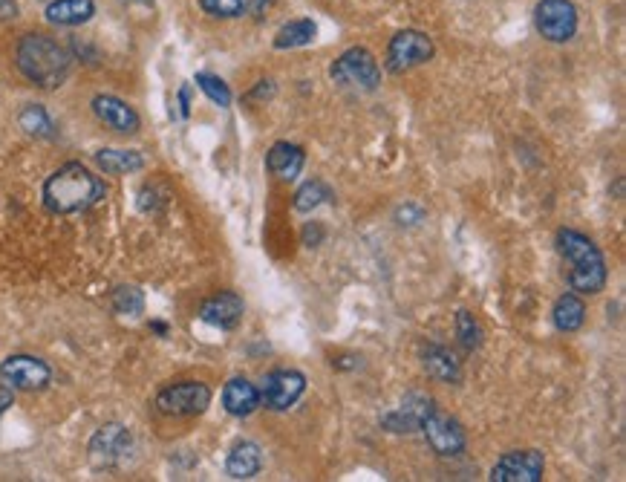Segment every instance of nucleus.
Listing matches in <instances>:
<instances>
[{
  "label": "nucleus",
  "instance_id": "obj_1",
  "mask_svg": "<svg viewBox=\"0 0 626 482\" xmlns=\"http://www.w3.org/2000/svg\"><path fill=\"white\" fill-rule=\"evenodd\" d=\"M107 188L90 168L70 162L44 182V205L52 214H78L104 200Z\"/></svg>",
  "mask_w": 626,
  "mask_h": 482
},
{
  "label": "nucleus",
  "instance_id": "obj_2",
  "mask_svg": "<svg viewBox=\"0 0 626 482\" xmlns=\"http://www.w3.org/2000/svg\"><path fill=\"white\" fill-rule=\"evenodd\" d=\"M557 252L569 263V286L577 295H598L606 286V260L601 249L595 246V240H589L586 234L575 229L557 231Z\"/></svg>",
  "mask_w": 626,
  "mask_h": 482
},
{
  "label": "nucleus",
  "instance_id": "obj_3",
  "mask_svg": "<svg viewBox=\"0 0 626 482\" xmlns=\"http://www.w3.org/2000/svg\"><path fill=\"white\" fill-rule=\"evenodd\" d=\"M15 61H18V70L44 90L61 87L70 76V64H73L70 52L61 44H55L50 35H38V32L24 35L18 41Z\"/></svg>",
  "mask_w": 626,
  "mask_h": 482
},
{
  "label": "nucleus",
  "instance_id": "obj_4",
  "mask_svg": "<svg viewBox=\"0 0 626 482\" xmlns=\"http://www.w3.org/2000/svg\"><path fill=\"white\" fill-rule=\"evenodd\" d=\"M329 76L341 87H350V90H358V93H373L381 84V67H378L376 55L370 50L350 47V50L341 52L332 61Z\"/></svg>",
  "mask_w": 626,
  "mask_h": 482
},
{
  "label": "nucleus",
  "instance_id": "obj_5",
  "mask_svg": "<svg viewBox=\"0 0 626 482\" xmlns=\"http://www.w3.org/2000/svg\"><path fill=\"white\" fill-rule=\"evenodd\" d=\"M433 38L427 35V32H419V29H404L399 35H393V41L387 44V58H384V64H387V70L393 73V76H401V73H407V70H413V67H422L427 64L430 58H433Z\"/></svg>",
  "mask_w": 626,
  "mask_h": 482
},
{
  "label": "nucleus",
  "instance_id": "obj_6",
  "mask_svg": "<svg viewBox=\"0 0 626 482\" xmlns=\"http://www.w3.org/2000/svg\"><path fill=\"white\" fill-rule=\"evenodd\" d=\"M577 6L572 0H540L534 9V26L551 44H566L577 35Z\"/></svg>",
  "mask_w": 626,
  "mask_h": 482
},
{
  "label": "nucleus",
  "instance_id": "obj_7",
  "mask_svg": "<svg viewBox=\"0 0 626 482\" xmlns=\"http://www.w3.org/2000/svg\"><path fill=\"white\" fill-rule=\"evenodd\" d=\"M211 405V387L202 381H176L156 396L165 416H200Z\"/></svg>",
  "mask_w": 626,
  "mask_h": 482
},
{
  "label": "nucleus",
  "instance_id": "obj_8",
  "mask_svg": "<svg viewBox=\"0 0 626 482\" xmlns=\"http://www.w3.org/2000/svg\"><path fill=\"white\" fill-rule=\"evenodd\" d=\"M419 431L425 433L427 445H430L433 454H439V457H459V454L465 451V445H468L465 428H462L453 416H448L445 410H439V407H433V410L427 413V419L422 422Z\"/></svg>",
  "mask_w": 626,
  "mask_h": 482
},
{
  "label": "nucleus",
  "instance_id": "obj_9",
  "mask_svg": "<svg viewBox=\"0 0 626 482\" xmlns=\"http://www.w3.org/2000/svg\"><path fill=\"white\" fill-rule=\"evenodd\" d=\"M306 390V376L301 370H272L263 387H260V402L269 407V410H289Z\"/></svg>",
  "mask_w": 626,
  "mask_h": 482
},
{
  "label": "nucleus",
  "instance_id": "obj_10",
  "mask_svg": "<svg viewBox=\"0 0 626 482\" xmlns=\"http://www.w3.org/2000/svg\"><path fill=\"white\" fill-rule=\"evenodd\" d=\"M546 471V457L540 451H508L502 454L494 468L491 480L494 482H540Z\"/></svg>",
  "mask_w": 626,
  "mask_h": 482
},
{
  "label": "nucleus",
  "instance_id": "obj_11",
  "mask_svg": "<svg viewBox=\"0 0 626 482\" xmlns=\"http://www.w3.org/2000/svg\"><path fill=\"white\" fill-rule=\"evenodd\" d=\"M0 376L18 390H44L52 381V370L35 356H9L0 364Z\"/></svg>",
  "mask_w": 626,
  "mask_h": 482
},
{
  "label": "nucleus",
  "instance_id": "obj_12",
  "mask_svg": "<svg viewBox=\"0 0 626 482\" xmlns=\"http://www.w3.org/2000/svg\"><path fill=\"white\" fill-rule=\"evenodd\" d=\"M436 407V402L430 396H422V393H410L399 407L387 410L381 416V425L390 433H416L422 428V422L427 419V413Z\"/></svg>",
  "mask_w": 626,
  "mask_h": 482
},
{
  "label": "nucleus",
  "instance_id": "obj_13",
  "mask_svg": "<svg viewBox=\"0 0 626 482\" xmlns=\"http://www.w3.org/2000/svg\"><path fill=\"white\" fill-rule=\"evenodd\" d=\"M246 315V304L237 292H220L214 298H208L205 304L200 306V318L205 324L217 327V330H234L240 327Z\"/></svg>",
  "mask_w": 626,
  "mask_h": 482
},
{
  "label": "nucleus",
  "instance_id": "obj_14",
  "mask_svg": "<svg viewBox=\"0 0 626 482\" xmlns=\"http://www.w3.org/2000/svg\"><path fill=\"white\" fill-rule=\"evenodd\" d=\"M127 451H130V433H127L125 425H116V422H110V425L99 428L96 436L90 439V454H93V459L101 462V465L119 462Z\"/></svg>",
  "mask_w": 626,
  "mask_h": 482
},
{
  "label": "nucleus",
  "instance_id": "obj_15",
  "mask_svg": "<svg viewBox=\"0 0 626 482\" xmlns=\"http://www.w3.org/2000/svg\"><path fill=\"white\" fill-rule=\"evenodd\" d=\"M93 113L99 116L104 125L113 127L116 133H125V136L136 133L139 125H142L139 122V113L127 102L116 99V96H96L93 99Z\"/></svg>",
  "mask_w": 626,
  "mask_h": 482
},
{
  "label": "nucleus",
  "instance_id": "obj_16",
  "mask_svg": "<svg viewBox=\"0 0 626 482\" xmlns=\"http://www.w3.org/2000/svg\"><path fill=\"white\" fill-rule=\"evenodd\" d=\"M303 165H306V151L292 142H275L266 153V168L283 182H295L301 177Z\"/></svg>",
  "mask_w": 626,
  "mask_h": 482
},
{
  "label": "nucleus",
  "instance_id": "obj_17",
  "mask_svg": "<svg viewBox=\"0 0 626 482\" xmlns=\"http://www.w3.org/2000/svg\"><path fill=\"white\" fill-rule=\"evenodd\" d=\"M226 471L231 480H251L263 471V451L257 442L251 439H240L226 459Z\"/></svg>",
  "mask_w": 626,
  "mask_h": 482
},
{
  "label": "nucleus",
  "instance_id": "obj_18",
  "mask_svg": "<svg viewBox=\"0 0 626 482\" xmlns=\"http://www.w3.org/2000/svg\"><path fill=\"white\" fill-rule=\"evenodd\" d=\"M263 405L260 402V387L257 384H251L249 379H231L223 387V407H226L231 416H237V419H246L251 416L257 407Z\"/></svg>",
  "mask_w": 626,
  "mask_h": 482
},
{
  "label": "nucleus",
  "instance_id": "obj_19",
  "mask_svg": "<svg viewBox=\"0 0 626 482\" xmlns=\"http://www.w3.org/2000/svg\"><path fill=\"white\" fill-rule=\"evenodd\" d=\"M422 364H425L427 376L439 381H451V384H459L462 381V367L453 356L448 347L442 344H427L425 353H422Z\"/></svg>",
  "mask_w": 626,
  "mask_h": 482
},
{
  "label": "nucleus",
  "instance_id": "obj_20",
  "mask_svg": "<svg viewBox=\"0 0 626 482\" xmlns=\"http://www.w3.org/2000/svg\"><path fill=\"white\" fill-rule=\"evenodd\" d=\"M44 15L50 24L81 26L96 15V3L93 0H52L44 9Z\"/></svg>",
  "mask_w": 626,
  "mask_h": 482
},
{
  "label": "nucleus",
  "instance_id": "obj_21",
  "mask_svg": "<svg viewBox=\"0 0 626 482\" xmlns=\"http://www.w3.org/2000/svg\"><path fill=\"white\" fill-rule=\"evenodd\" d=\"M551 321H554V327L560 332L580 330L583 321H586V304L580 301V295H572V292L560 295L554 301V309H551Z\"/></svg>",
  "mask_w": 626,
  "mask_h": 482
},
{
  "label": "nucleus",
  "instance_id": "obj_22",
  "mask_svg": "<svg viewBox=\"0 0 626 482\" xmlns=\"http://www.w3.org/2000/svg\"><path fill=\"white\" fill-rule=\"evenodd\" d=\"M318 35V26L312 24V18H298V21H289L277 29L275 35V50H298L312 44Z\"/></svg>",
  "mask_w": 626,
  "mask_h": 482
},
{
  "label": "nucleus",
  "instance_id": "obj_23",
  "mask_svg": "<svg viewBox=\"0 0 626 482\" xmlns=\"http://www.w3.org/2000/svg\"><path fill=\"white\" fill-rule=\"evenodd\" d=\"M96 162L104 174H133L145 168V156L139 151H116V148H104L96 153Z\"/></svg>",
  "mask_w": 626,
  "mask_h": 482
},
{
  "label": "nucleus",
  "instance_id": "obj_24",
  "mask_svg": "<svg viewBox=\"0 0 626 482\" xmlns=\"http://www.w3.org/2000/svg\"><path fill=\"white\" fill-rule=\"evenodd\" d=\"M21 127H24L29 136L35 139H52L55 136V122L50 119V113L41 107V104H26L21 110Z\"/></svg>",
  "mask_w": 626,
  "mask_h": 482
},
{
  "label": "nucleus",
  "instance_id": "obj_25",
  "mask_svg": "<svg viewBox=\"0 0 626 482\" xmlns=\"http://www.w3.org/2000/svg\"><path fill=\"white\" fill-rule=\"evenodd\" d=\"M332 200H335L332 191L326 188L321 179H309V182H303L301 188H298V194H295V211L309 214V211H315L318 205L332 203Z\"/></svg>",
  "mask_w": 626,
  "mask_h": 482
},
{
  "label": "nucleus",
  "instance_id": "obj_26",
  "mask_svg": "<svg viewBox=\"0 0 626 482\" xmlns=\"http://www.w3.org/2000/svg\"><path fill=\"white\" fill-rule=\"evenodd\" d=\"M456 338H459V344L468 353H474L476 347L482 344V327H479V321H476L474 315L465 312V309L456 312Z\"/></svg>",
  "mask_w": 626,
  "mask_h": 482
},
{
  "label": "nucleus",
  "instance_id": "obj_27",
  "mask_svg": "<svg viewBox=\"0 0 626 482\" xmlns=\"http://www.w3.org/2000/svg\"><path fill=\"white\" fill-rule=\"evenodd\" d=\"M113 306H116V312H122V315H142V312H145V295H142V289H136V286H119V289L113 292Z\"/></svg>",
  "mask_w": 626,
  "mask_h": 482
},
{
  "label": "nucleus",
  "instance_id": "obj_28",
  "mask_svg": "<svg viewBox=\"0 0 626 482\" xmlns=\"http://www.w3.org/2000/svg\"><path fill=\"white\" fill-rule=\"evenodd\" d=\"M197 87H200L202 93L211 99V102L217 104V107H228L231 104V90H228V84L223 81L220 76H211V73H197Z\"/></svg>",
  "mask_w": 626,
  "mask_h": 482
},
{
  "label": "nucleus",
  "instance_id": "obj_29",
  "mask_svg": "<svg viewBox=\"0 0 626 482\" xmlns=\"http://www.w3.org/2000/svg\"><path fill=\"white\" fill-rule=\"evenodd\" d=\"M200 9L211 18L231 21V18H240L249 9V0H200Z\"/></svg>",
  "mask_w": 626,
  "mask_h": 482
},
{
  "label": "nucleus",
  "instance_id": "obj_30",
  "mask_svg": "<svg viewBox=\"0 0 626 482\" xmlns=\"http://www.w3.org/2000/svg\"><path fill=\"white\" fill-rule=\"evenodd\" d=\"M396 217L401 220V226H419L425 220V211L419 205H404V208H399Z\"/></svg>",
  "mask_w": 626,
  "mask_h": 482
},
{
  "label": "nucleus",
  "instance_id": "obj_31",
  "mask_svg": "<svg viewBox=\"0 0 626 482\" xmlns=\"http://www.w3.org/2000/svg\"><path fill=\"white\" fill-rule=\"evenodd\" d=\"M269 96H275V81H260V87L249 93V99H269Z\"/></svg>",
  "mask_w": 626,
  "mask_h": 482
},
{
  "label": "nucleus",
  "instance_id": "obj_32",
  "mask_svg": "<svg viewBox=\"0 0 626 482\" xmlns=\"http://www.w3.org/2000/svg\"><path fill=\"white\" fill-rule=\"evenodd\" d=\"M179 113H182V119H188V113H191V90H188V84L179 90Z\"/></svg>",
  "mask_w": 626,
  "mask_h": 482
},
{
  "label": "nucleus",
  "instance_id": "obj_33",
  "mask_svg": "<svg viewBox=\"0 0 626 482\" xmlns=\"http://www.w3.org/2000/svg\"><path fill=\"white\" fill-rule=\"evenodd\" d=\"M272 6H275V0H251L249 3V9L254 12V18H263Z\"/></svg>",
  "mask_w": 626,
  "mask_h": 482
},
{
  "label": "nucleus",
  "instance_id": "obj_34",
  "mask_svg": "<svg viewBox=\"0 0 626 482\" xmlns=\"http://www.w3.org/2000/svg\"><path fill=\"white\" fill-rule=\"evenodd\" d=\"M18 15V3L15 0H0V18H15Z\"/></svg>",
  "mask_w": 626,
  "mask_h": 482
},
{
  "label": "nucleus",
  "instance_id": "obj_35",
  "mask_svg": "<svg viewBox=\"0 0 626 482\" xmlns=\"http://www.w3.org/2000/svg\"><path fill=\"white\" fill-rule=\"evenodd\" d=\"M12 399H15L12 390H9V387H0V416L12 407Z\"/></svg>",
  "mask_w": 626,
  "mask_h": 482
},
{
  "label": "nucleus",
  "instance_id": "obj_36",
  "mask_svg": "<svg viewBox=\"0 0 626 482\" xmlns=\"http://www.w3.org/2000/svg\"><path fill=\"white\" fill-rule=\"evenodd\" d=\"M130 3H153V0H130Z\"/></svg>",
  "mask_w": 626,
  "mask_h": 482
}]
</instances>
